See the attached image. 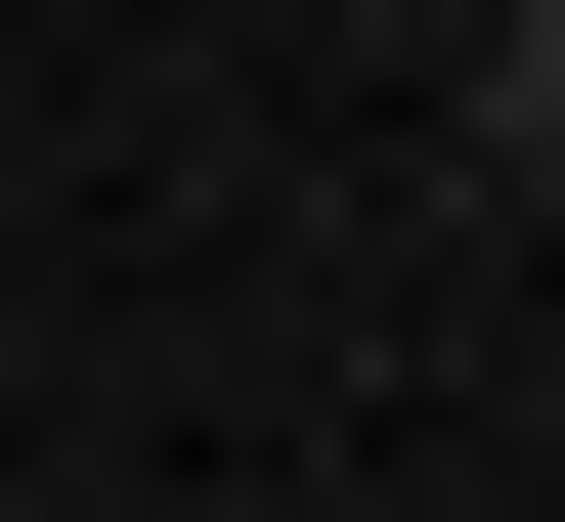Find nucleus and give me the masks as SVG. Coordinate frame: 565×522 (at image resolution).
Returning a JSON list of instances; mask_svg holds the SVG:
<instances>
[{
    "mask_svg": "<svg viewBox=\"0 0 565 522\" xmlns=\"http://www.w3.org/2000/svg\"><path fill=\"white\" fill-rule=\"evenodd\" d=\"M479 131H522V174H565V0H479Z\"/></svg>",
    "mask_w": 565,
    "mask_h": 522,
    "instance_id": "f257e3e1",
    "label": "nucleus"
}]
</instances>
